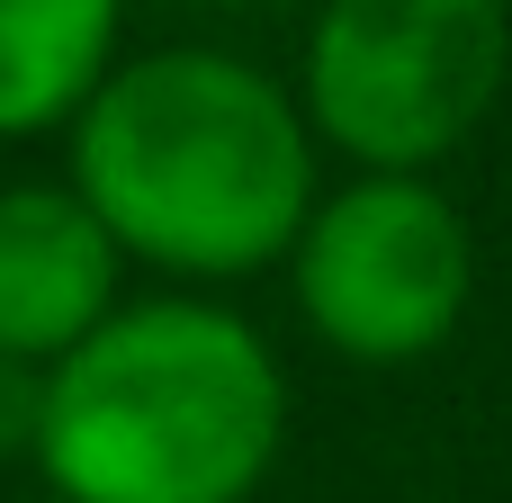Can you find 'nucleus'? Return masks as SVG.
Wrapping results in <instances>:
<instances>
[{"instance_id": "nucleus-3", "label": "nucleus", "mask_w": 512, "mask_h": 503, "mask_svg": "<svg viewBox=\"0 0 512 503\" xmlns=\"http://www.w3.org/2000/svg\"><path fill=\"white\" fill-rule=\"evenodd\" d=\"M512 72L504 0H324L306 27V135L351 153L360 171L432 180Z\"/></svg>"}, {"instance_id": "nucleus-4", "label": "nucleus", "mask_w": 512, "mask_h": 503, "mask_svg": "<svg viewBox=\"0 0 512 503\" xmlns=\"http://www.w3.org/2000/svg\"><path fill=\"white\" fill-rule=\"evenodd\" d=\"M288 288L306 333L333 360L360 369H414L432 360L477 297V243L450 189L360 171L351 189L315 198L306 234L288 243Z\"/></svg>"}, {"instance_id": "nucleus-5", "label": "nucleus", "mask_w": 512, "mask_h": 503, "mask_svg": "<svg viewBox=\"0 0 512 503\" xmlns=\"http://www.w3.org/2000/svg\"><path fill=\"white\" fill-rule=\"evenodd\" d=\"M117 279H126L117 243L63 180L0 189V360L54 369L117 315Z\"/></svg>"}, {"instance_id": "nucleus-1", "label": "nucleus", "mask_w": 512, "mask_h": 503, "mask_svg": "<svg viewBox=\"0 0 512 503\" xmlns=\"http://www.w3.org/2000/svg\"><path fill=\"white\" fill-rule=\"evenodd\" d=\"M63 135V189L99 216L117 261L171 279H252L288 261L324 198L297 90L216 45L117 63Z\"/></svg>"}, {"instance_id": "nucleus-2", "label": "nucleus", "mask_w": 512, "mask_h": 503, "mask_svg": "<svg viewBox=\"0 0 512 503\" xmlns=\"http://www.w3.org/2000/svg\"><path fill=\"white\" fill-rule=\"evenodd\" d=\"M279 441L270 342L216 297H144L45 369L27 459L54 503H252Z\"/></svg>"}, {"instance_id": "nucleus-8", "label": "nucleus", "mask_w": 512, "mask_h": 503, "mask_svg": "<svg viewBox=\"0 0 512 503\" xmlns=\"http://www.w3.org/2000/svg\"><path fill=\"white\" fill-rule=\"evenodd\" d=\"M27 503H54V495H27Z\"/></svg>"}, {"instance_id": "nucleus-6", "label": "nucleus", "mask_w": 512, "mask_h": 503, "mask_svg": "<svg viewBox=\"0 0 512 503\" xmlns=\"http://www.w3.org/2000/svg\"><path fill=\"white\" fill-rule=\"evenodd\" d=\"M126 0H0V135H54L117 72Z\"/></svg>"}, {"instance_id": "nucleus-7", "label": "nucleus", "mask_w": 512, "mask_h": 503, "mask_svg": "<svg viewBox=\"0 0 512 503\" xmlns=\"http://www.w3.org/2000/svg\"><path fill=\"white\" fill-rule=\"evenodd\" d=\"M36 414H45V369L0 360V459L36 450Z\"/></svg>"}]
</instances>
